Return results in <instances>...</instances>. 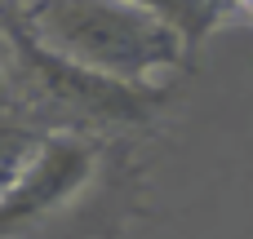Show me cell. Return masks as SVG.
I'll return each instance as SVG.
<instances>
[{"mask_svg": "<svg viewBox=\"0 0 253 239\" xmlns=\"http://www.w3.org/2000/svg\"><path fill=\"white\" fill-rule=\"evenodd\" d=\"M0 18L9 31V111L44 133H93L107 124H142L165 102V89H133L107 75H93L53 49H44L27 22L18 0H0Z\"/></svg>", "mask_w": 253, "mask_h": 239, "instance_id": "1", "label": "cell"}, {"mask_svg": "<svg viewBox=\"0 0 253 239\" xmlns=\"http://www.w3.org/2000/svg\"><path fill=\"white\" fill-rule=\"evenodd\" d=\"M18 9L44 49L116 84L156 89L191 53L173 27L133 0H31Z\"/></svg>", "mask_w": 253, "mask_h": 239, "instance_id": "2", "label": "cell"}, {"mask_svg": "<svg viewBox=\"0 0 253 239\" xmlns=\"http://www.w3.org/2000/svg\"><path fill=\"white\" fill-rule=\"evenodd\" d=\"M98 177V142L89 133H49L18 177V186L0 204V239L27 235L53 217H62L71 204L84 200V191Z\"/></svg>", "mask_w": 253, "mask_h": 239, "instance_id": "3", "label": "cell"}, {"mask_svg": "<svg viewBox=\"0 0 253 239\" xmlns=\"http://www.w3.org/2000/svg\"><path fill=\"white\" fill-rule=\"evenodd\" d=\"M133 4L151 9L165 27H173L187 49H200L227 18L245 13V0H133Z\"/></svg>", "mask_w": 253, "mask_h": 239, "instance_id": "4", "label": "cell"}, {"mask_svg": "<svg viewBox=\"0 0 253 239\" xmlns=\"http://www.w3.org/2000/svg\"><path fill=\"white\" fill-rule=\"evenodd\" d=\"M44 137H49L44 129L27 124L18 115H0V204L18 186V177L27 173V164L36 160V151H40Z\"/></svg>", "mask_w": 253, "mask_h": 239, "instance_id": "5", "label": "cell"}, {"mask_svg": "<svg viewBox=\"0 0 253 239\" xmlns=\"http://www.w3.org/2000/svg\"><path fill=\"white\" fill-rule=\"evenodd\" d=\"M9 111V31L0 18V115Z\"/></svg>", "mask_w": 253, "mask_h": 239, "instance_id": "6", "label": "cell"}, {"mask_svg": "<svg viewBox=\"0 0 253 239\" xmlns=\"http://www.w3.org/2000/svg\"><path fill=\"white\" fill-rule=\"evenodd\" d=\"M18 4H31V0H18Z\"/></svg>", "mask_w": 253, "mask_h": 239, "instance_id": "7", "label": "cell"}]
</instances>
